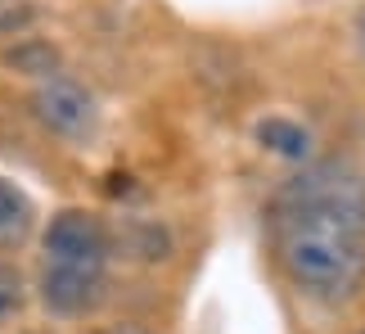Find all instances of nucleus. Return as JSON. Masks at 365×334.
Masks as SVG:
<instances>
[{
	"label": "nucleus",
	"mask_w": 365,
	"mask_h": 334,
	"mask_svg": "<svg viewBox=\"0 0 365 334\" xmlns=\"http://www.w3.org/2000/svg\"><path fill=\"white\" fill-rule=\"evenodd\" d=\"M271 248L284 280L320 308L365 285V176L343 158L307 163L271 199Z\"/></svg>",
	"instance_id": "1"
},
{
	"label": "nucleus",
	"mask_w": 365,
	"mask_h": 334,
	"mask_svg": "<svg viewBox=\"0 0 365 334\" xmlns=\"http://www.w3.org/2000/svg\"><path fill=\"white\" fill-rule=\"evenodd\" d=\"M27 104H32V118L41 127L68 145H81L100 131V104H95V95L68 73H46L32 86Z\"/></svg>",
	"instance_id": "2"
},
{
	"label": "nucleus",
	"mask_w": 365,
	"mask_h": 334,
	"mask_svg": "<svg viewBox=\"0 0 365 334\" xmlns=\"http://www.w3.org/2000/svg\"><path fill=\"white\" fill-rule=\"evenodd\" d=\"M36 289L46 312L54 316H86L108 294V262H81V258H41Z\"/></svg>",
	"instance_id": "3"
},
{
	"label": "nucleus",
	"mask_w": 365,
	"mask_h": 334,
	"mask_svg": "<svg viewBox=\"0 0 365 334\" xmlns=\"http://www.w3.org/2000/svg\"><path fill=\"white\" fill-rule=\"evenodd\" d=\"M113 240L108 226L86 208H63L50 217L46 235H41V258H81V262H108Z\"/></svg>",
	"instance_id": "4"
},
{
	"label": "nucleus",
	"mask_w": 365,
	"mask_h": 334,
	"mask_svg": "<svg viewBox=\"0 0 365 334\" xmlns=\"http://www.w3.org/2000/svg\"><path fill=\"white\" fill-rule=\"evenodd\" d=\"M32 226H36V203L27 199V190L19 186V181L0 176V248L27 244Z\"/></svg>",
	"instance_id": "5"
},
{
	"label": "nucleus",
	"mask_w": 365,
	"mask_h": 334,
	"mask_svg": "<svg viewBox=\"0 0 365 334\" xmlns=\"http://www.w3.org/2000/svg\"><path fill=\"white\" fill-rule=\"evenodd\" d=\"M257 141L271 149V154L293 158V163H302L307 154H312V131L298 127V122H289V118H266L257 127Z\"/></svg>",
	"instance_id": "6"
},
{
	"label": "nucleus",
	"mask_w": 365,
	"mask_h": 334,
	"mask_svg": "<svg viewBox=\"0 0 365 334\" xmlns=\"http://www.w3.org/2000/svg\"><path fill=\"white\" fill-rule=\"evenodd\" d=\"M23 298H27V280L14 262L0 258V325H9L14 316L23 312Z\"/></svg>",
	"instance_id": "7"
},
{
	"label": "nucleus",
	"mask_w": 365,
	"mask_h": 334,
	"mask_svg": "<svg viewBox=\"0 0 365 334\" xmlns=\"http://www.w3.org/2000/svg\"><path fill=\"white\" fill-rule=\"evenodd\" d=\"M9 64L14 68H23V73H59L54 68V50L50 46H19V50H9Z\"/></svg>",
	"instance_id": "8"
},
{
	"label": "nucleus",
	"mask_w": 365,
	"mask_h": 334,
	"mask_svg": "<svg viewBox=\"0 0 365 334\" xmlns=\"http://www.w3.org/2000/svg\"><path fill=\"white\" fill-rule=\"evenodd\" d=\"M104 334H149L145 325H131V321H126V325H108Z\"/></svg>",
	"instance_id": "9"
},
{
	"label": "nucleus",
	"mask_w": 365,
	"mask_h": 334,
	"mask_svg": "<svg viewBox=\"0 0 365 334\" xmlns=\"http://www.w3.org/2000/svg\"><path fill=\"white\" fill-rule=\"evenodd\" d=\"M356 36H361V46H365V9L356 14Z\"/></svg>",
	"instance_id": "10"
},
{
	"label": "nucleus",
	"mask_w": 365,
	"mask_h": 334,
	"mask_svg": "<svg viewBox=\"0 0 365 334\" xmlns=\"http://www.w3.org/2000/svg\"><path fill=\"white\" fill-rule=\"evenodd\" d=\"M0 5H14V0H0Z\"/></svg>",
	"instance_id": "11"
}]
</instances>
